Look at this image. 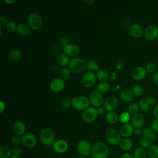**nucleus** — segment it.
<instances>
[{
	"label": "nucleus",
	"instance_id": "nucleus-1",
	"mask_svg": "<svg viewBox=\"0 0 158 158\" xmlns=\"http://www.w3.org/2000/svg\"><path fill=\"white\" fill-rule=\"evenodd\" d=\"M109 152L108 146L103 142L98 141L93 146L91 154L93 158H106Z\"/></svg>",
	"mask_w": 158,
	"mask_h": 158
},
{
	"label": "nucleus",
	"instance_id": "nucleus-2",
	"mask_svg": "<svg viewBox=\"0 0 158 158\" xmlns=\"http://www.w3.org/2000/svg\"><path fill=\"white\" fill-rule=\"evenodd\" d=\"M40 138L44 146H51L55 142L54 132L49 128H44L40 133Z\"/></svg>",
	"mask_w": 158,
	"mask_h": 158
},
{
	"label": "nucleus",
	"instance_id": "nucleus-3",
	"mask_svg": "<svg viewBox=\"0 0 158 158\" xmlns=\"http://www.w3.org/2000/svg\"><path fill=\"white\" fill-rule=\"evenodd\" d=\"M89 99L86 96H80L72 98V106L76 110H84L89 107Z\"/></svg>",
	"mask_w": 158,
	"mask_h": 158
},
{
	"label": "nucleus",
	"instance_id": "nucleus-4",
	"mask_svg": "<svg viewBox=\"0 0 158 158\" xmlns=\"http://www.w3.org/2000/svg\"><path fill=\"white\" fill-rule=\"evenodd\" d=\"M121 136L119 131L114 128L109 129L105 133L106 140L111 145L118 144L121 141Z\"/></svg>",
	"mask_w": 158,
	"mask_h": 158
},
{
	"label": "nucleus",
	"instance_id": "nucleus-5",
	"mask_svg": "<svg viewBox=\"0 0 158 158\" xmlns=\"http://www.w3.org/2000/svg\"><path fill=\"white\" fill-rule=\"evenodd\" d=\"M43 24L41 17L36 12H32L28 17V25L30 27L35 30L40 29Z\"/></svg>",
	"mask_w": 158,
	"mask_h": 158
},
{
	"label": "nucleus",
	"instance_id": "nucleus-6",
	"mask_svg": "<svg viewBox=\"0 0 158 158\" xmlns=\"http://www.w3.org/2000/svg\"><path fill=\"white\" fill-rule=\"evenodd\" d=\"M85 62L81 58L79 57L71 59L69 63L70 70L75 73L82 72L85 70Z\"/></svg>",
	"mask_w": 158,
	"mask_h": 158
},
{
	"label": "nucleus",
	"instance_id": "nucleus-7",
	"mask_svg": "<svg viewBox=\"0 0 158 158\" xmlns=\"http://www.w3.org/2000/svg\"><path fill=\"white\" fill-rule=\"evenodd\" d=\"M156 101L152 97H145L141 99L139 101V108L145 112H148L154 109L156 107Z\"/></svg>",
	"mask_w": 158,
	"mask_h": 158
},
{
	"label": "nucleus",
	"instance_id": "nucleus-8",
	"mask_svg": "<svg viewBox=\"0 0 158 158\" xmlns=\"http://www.w3.org/2000/svg\"><path fill=\"white\" fill-rule=\"evenodd\" d=\"M96 74L93 72L88 71L85 72L81 77V82L82 85L85 88L92 87L96 81Z\"/></svg>",
	"mask_w": 158,
	"mask_h": 158
},
{
	"label": "nucleus",
	"instance_id": "nucleus-9",
	"mask_svg": "<svg viewBox=\"0 0 158 158\" xmlns=\"http://www.w3.org/2000/svg\"><path fill=\"white\" fill-rule=\"evenodd\" d=\"M92 148L91 144L87 140H81L77 144V151L81 156L86 157L91 154Z\"/></svg>",
	"mask_w": 158,
	"mask_h": 158
},
{
	"label": "nucleus",
	"instance_id": "nucleus-10",
	"mask_svg": "<svg viewBox=\"0 0 158 158\" xmlns=\"http://www.w3.org/2000/svg\"><path fill=\"white\" fill-rule=\"evenodd\" d=\"M21 138L22 144L26 148H31L35 147L37 144V138L33 133H25L22 136Z\"/></svg>",
	"mask_w": 158,
	"mask_h": 158
},
{
	"label": "nucleus",
	"instance_id": "nucleus-11",
	"mask_svg": "<svg viewBox=\"0 0 158 158\" xmlns=\"http://www.w3.org/2000/svg\"><path fill=\"white\" fill-rule=\"evenodd\" d=\"M119 102L117 97L110 96L107 97L104 101V108L107 112H112L118 106Z\"/></svg>",
	"mask_w": 158,
	"mask_h": 158
},
{
	"label": "nucleus",
	"instance_id": "nucleus-12",
	"mask_svg": "<svg viewBox=\"0 0 158 158\" xmlns=\"http://www.w3.org/2000/svg\"><path fill=\"white\" fill-rule=\"evenodd\" d=\"M89 99L90 104H91L94 107H100L101 105L103 103V96L101 93H100L97 89L93 90L91 92Z\"/></svg>",
	"mask_w": 158,
	"mask_h": 158
},
{
	"label": "nucleus",
	"instance_id": "nucleus-13",
	"mask_svg": "<svg viewBox=\"0 0 158 158\" xmlns=\"http://www.w3.org/2000/svg\"><path fill=\"white\" fill-rule=\"evenodd\" d=\"M98 114L96 109L93 107H88L83 110L82 113V118L87 123L93 122L97 118Z\"/></svg>",
	"mask_w": 158,
	"mask_h": 158
},
{
	"label": "nucleus",
	"instance_id": "nucleus-14",
	"mask_svg": "<svg viewBox=\"0 0 158 158\" xmlns=\"http://www.w3.org/2000/svg\"><path fill=\"white\" fill-rule=\"evenodd\" d=\"M144 35L149 41H153L158 37V27L155 25H151L144 30Z\"/></svg>",
	"mask_w": 158,
	"mask_h": 158
},
{
	"label": "nucleus",
	"instance_id": "nucleus-15",
	"mask_svg": "<svg viewBox=\"0 0 158 158\" xmlns=\"http://www.w3.org/2000/svg\"><path fill=\"white\" fill-rule=\"evenodd\" d=\"M130 35L136 38L141 37L144 32V30L142 26L138 23L131 24L128 29Z\"/></svg>",
	"mask_w": 158,
	"mask_h": 158
},
{
	"label": "nucleus",
	"instance_id": "nucleus-16",
	"mask_svg": "<svg viewBox=\"0 0 158 158\" xmlns=\"http://www.w3.org/2000/svg\"><path fill=\"white\" fill-rule=\"evenodd\" d=\"M54 151L57 153H64L66 152L69 148L68 143L64 139H58L55 141L52 144Z\"/></svg>",
	"mask_w": 158,
	"mask_h": 158
},
{
	"label": "nucleus",
	"instance_id": "nucleus-17",
	"mask_svg": "<svg viewBox=\"0 0 158 158\" xmlns=\"http://www.w3.org/2000/svg\"><path fill=\"white\" fill-rule=\"evenodd\" d=\"M147 73L146 69L141 66L134 68L131 72V77L135 80H141L145 78Z\"/></svg>",
	"mask_w": 158,
	"mask_h": 158
},
{
	"label": "nucleus",
	"instance_id": "nucleus-18",
	"mask_svg": "<svg viewBox=\"0 0 158 158\" xmlns=\"http://www.w3.org/2000/svg\"><path fill=\"white\" fill-rule=\"evenodd\" d=\"M65 87V83L63 79L56 78L53 79L50 83L51 89L55 93L61 91Z\"/></svg>",
	"mask_w": 158,
	"mask_h": 158
},
{
	"label": "nucleus",
	"instance_id": "nucleus-19",
	"mask_svg": "<svg viewBox=\"0 0 158 158\" xmlns=\"http://www.w3.org/2000/svg\"><path fill=\"white\" fill-rule=\"evenodd\" d=\"M144 123V117L141 113H136L131 117V124L135 128H141Z\"/></svg>",
	"mask_w": 158,
	"mask_h": 158
},
{
	"label": "nucleus",
	"instance_id": "nucleus-20",
	"mask_svg": "<svg viewBox=\"0 0 158 158\" xmlns=\"http://www.w3.org/2000/svg\"><path fill=\"white\" fill-rule=\"evenodd\" d=\"M63 51L64 54L67 55L69 57H75L78 55L80 52V49L79 47L75 44H69L63 47Z\"/></svg>",
	"mask_w": 158,
	"mask_h": 158
},
{
	"label": "nucleus",
	"instance_id": "nucleus-21",
	"mask_svg": "<svg viewBox=\"0 0 158 158\" xmlns=\"http://www.w3.org/2000/svg\"><path fill=\"white\" fill-rule=\"evenodd\" d=\"M133 93L131 89L125 88L123 89L120 93V98L121 101L125 103L130 102L133 98Z\"/></svg>",
	"mask_w": 158,
	"mask_h": 158
},
{
	"label": "nucleus",
	"instance_id": "nucleus-22",
	"mask_svg": "<svg viewBox=\"0 0 158 158\" xmlns=\"http://www.w3.org/2000/svg\"><path fill=\"white\" fill-rule=\"evenodd\" d=\"M134 129L135 128L131 123H124L120 127L119 132L122 136L126 138L130 136L132 134H133Z\"/></svg>",
	"mask_w": 158,
	"mask_h": 158
},
{
	"label": "nucleus",
	"instance_id": "nucleus-23",
	"mask_svg": "<svg viewBox=\"0 0 158 158\" xmlns=\"http://www.w3.org/2000/svg\"><path fill=\"white\" fill-rule=\"evenodd\" d=\"M13 131L17 136H21L25 134L26 125L22 121L18 120L15 122L13 125Z\"/></svg>",
	"mask_w": 158,
	"mask_h": 158
},
{
	"label": "nucleus",
	"instance_id": "nucleus-24",
	"mask_svg": "<svg viewBox=\"0 0 158 158\" xmlns=\"http://www.w3.org/2000/svg\"><path fill=\"white\" fill-rule=\"evenodd\" d=\"M31 28L28 24L22 23L17 25V32L19 35L22 36H27L30 33Z\"/></svg>",
	"mask_w": 158,
	"mask_h": 158
},
{
	"label": "nucleus",
	"instance_id": "nucleus-25",
	"mask_svg": "<svg viewBox=\"0 0 158 158\" xmlns=\"http://www.w3.org/2000/svg\"><path fill=\"white\" fill-rule=\"evenodd\" d=\"M119 148L122 151H128L133 147V142L130 138H124L121 139L120 143L118 144Z\"/></svg>",
	"mask_w": 158,
	"mask_h": 158
},
{
	"label": "nucleus",
	"instance_id": "nucleus-26",
	"mask_svg": "<svg viewBox=\"0 0 158 158\" xmlns=\"http://www.w3.org/2000/svg\"><path fill=\"white\" fill-rule=\"evenodd\" d=\"M8 58L10 61L17 62L21 58V52L18 49H12L8 54Z\"/></svg>",
	"mask_w": 158,
	"mask_h": 158
},
{
	"label": "nucleus",
	"instance_id": "nucleus-27",
	"mask_svg": "<svg viewBox=\"0 0 158 158\" xmlns=\"http://www.w3.org/2000/svg\"><path fill=\"white\" fill-rule=\"evenodd\" d=\"M148 156V152L146 149L139 146L136 148L133 152L134 158H146Z\"/></svg>",
	"mask_w": 158,
	"mask_h": 158
},
{
	"label": "nucleus",
	"instance_id": "nucleus-28",
	"mask_svg": "<svg viewBox=\"0 0 158 158\" xmlns=\"http://www.w3.org/2000/svg\"><path fill=\"white\" fill-rule=\"evenodd\" d=\"M57 62L61 66H66L70 63L69 57L65 54H60L57 57Z\"/></svg>",
	"mask_w": 158,
	"mask_h": 158
},
{
	"label": "nucleus",
	"instance_id": "nucleus-29",
	"mask_svg": "<svg viewBox=\"0 0 158 158\" xmlns=\"http://www.w3.org/2000/svg\"><path fill=\"white\" fill-rule=\"evenodd\" d=\"M106 118L107 122L109 123L115 124L119 120V117L114 112H108L106 115Z\"/></svg>",
	"mask_w": 158,
	"mask_h": 158
},
{
	"label": "nucleus",
	"instance_id": "nucleus-30",
	"mask_svg": "<svg viewBox=\"0 0 158 158\" xmlns=\"http://www.w3.org/2000/svg\"><path fill=\"white\" fill-rule=\"evenodd\" d=\"M12 150L7 146L0 147V158H10L12 156Z\"/></svg>",
	"mask_w": 158,
	"mask_h": 158
},
{
	"label": "nucleus",
	"instance_id": "nucleus-31",
	"mask_svg": "<svg viewBox=\"0 0 158 158\" xmlns=\"http://www.w3.org/2000/svg\"><path fill=\"white\" fill-rule=\"evenodd\" d=\"M149 158H158V146L152 145L147 151Z\"/></svg>",
	"mask_w": 158,
	"mask_h": 158
},
{
	"label": "nucleus",
	"instance_id": "nucleus-32",
	"mask_svg": "<svg viewBox=\"0 0 158 158\" xmlns=\"http://www.w3.org/2000/svg\"><path fill=\"white\" fill-rule=\"evenodd\" d=\"M86 65L87 69L91 72L98 71L99 69V66L98 62L94 59L89 60L87 62V63L86 64Z\"/></svg>",
	"mask_w": 158,
	"mask_h": 158
},
{
	"label": "nucleus",
	"instance_id": "nucleus-33",
	"mask_svg": "<svg viewBox=\"0 0 158 158\" xmlns=\"http://www.w3.org/2000/svg\"><path fill=\"white\" fill-rule=\"evenodd\" d=\"M96 74L97 78L99 81H101V82L106 81L109 77L108 73L104 70H99Z\"/></svg>",
	"mask_w": 158,
	"mask_h": 158
},
{
	"label": "nucleus",
	"instance_id": "nucleus-34",
	"mask_svg": "<svg viewBox=\"0 0 158 158\" xmlns=\"http://www.w3.org/2000/svg\"><path fill=\"white\" fill-rule=\"evenodd\" d=\"M110 86L109 83L106 81H102L100 82L97 85V90L99 91L100 93H106L109 90Z\"/></svg>",
	"mask_w": 158,
	"mask_h": 158
},
{
	"label": "nucleus",
	"instance_id": "nucleus-35",
	"mask_svg": "<svg viewBox=\"0 0 158 158\" xmlns=\"http://www.w3.org/2000/svg\"><path fill=\"white\" fill-rule=\"evenodd\" d=\"M139 146L144 149H149L152 146V141L146 137H143L139 140Z\"/></svg>",
	"mask_w": 158,
	"mask_h": 158
},
{
	"label": "nucleus",
	"instance_id": "nucleus-36",
	"mask_svg": "<svg viewBox=\"0 0 158 158\" xmlns=\"http://www.w3.org/2000/svg\"><path fill=\"white\" fill-rule=\"evenodd\" d=\"M145 69H146V71L148 72L149 73L155 74L156 72H157V70L158 69V67L156 63L151 62H149L147 64Z\"/></svg>",
	"mask_w": 158,
	"mask_h": 158
},
{
	"label": "nucleus",
	"instance_id": "nucleus-37",
	"mask_svg": "<svg viewBox=\"0 0 158 158\" xmlns=\"http://www.w3.org/2000/svg\"><path fill=\"white\" fill-rule=\"evenodd\" d=\"M131 90L132 92L133 93L134 95L136 96H141L143 94L144 92V88L141 86V85H135L131 88Z\"/></svg>",
	"mask_w": 158,
	"mask_h": 158
},
{
	"label": "nucleus",
	"instance_id": "nucleus-38",
	"mask_svg": "<svg viewBox=\"0 0 158 158\" xmlns=\"http://www.w3.org/2000/svg\"><path fill=\"white\" fill-rule=\"evenodd\" d=\"M130 118V114L128 111H125L121 113L120 115H119V120L123 124L128 123Z\"/></svg>",
	"mask_w": 158,
	"mask_h": 158
},
{
	"label": "nucleus",
	"instance_id": "nucleus-39",
	"mask_svg": "<svg viewBox=\"0 0 158 158\" xmlns=\"http://www.w3.org/2000/svg\"><path fill=\"white\" fill-rule=\"evenodd\" d=\"M139 109V106L138 104L136 102H132L128 106V112L130 114L134 115L138 112Z\"/></svg>",
	"mask_w": 158,
	"mask_h": 158
},
{
	"label": "nucleus",
	"instance_id": "nucleus-40",
	"mask_svg": "<svg viewBox=\"0 0 158 158\" xmlns=\"http://www.w3.org/2000/svg\"><path fill=\"white\" fill-rule=\"evenodd\" d=\"M60 75L62 78V79L64 80H68L70 78L71 76V72L70 70L68 68H63L60 71Z\"/></svg>",
	"mask_w": 158,
	"mask_h": 158
},
{
	"label": "nucleus",
	"instance_id": "nucleus-41",
	"mask_svg": "<svg viewBox=\"0 0 158 158\" xmlns=\"http://www.w3.org/2000/svg\"><path fill=\"white\" fill-rule=\"evenodd\" d=\"M17 24L13 21L9 22L6 26V30L9 32H10V33H13V32H15V31H17Z\"/></svg>",
	"mask_w": 158,
	"mask_h": 158
},
{
	"label": "nucleus",
	"instance_id": "nucleus-42",
	"mask_svg": "<svg viewBox=\"0 0 158 158\" xmlns=\"http://www.w3.org/2000/svg\"><path fill=\"white\" fill-rule=\"evenodd\" d=\"M71 106H72V99H71L70 98H65L62 102V107L64 109H67L70 108Z\"/></svg>",
	"mask_w": 158,
	"mask_h": 158
},
{
	"label": "nucleus",
	"instance_id": "nucleus-43",
	"mask_svg": "<svg viewBox=\"0 0 158 158\" xmlns=\"http://www.w3.org/2000/svg\"><path fill=\"white\" fill-rule=\"evenodd\" d=\"M11 143L13 145L17 146L22 143V138L19 136H14L11 138Z\"/></svg>",
	"mask_w": 158,
	"mask_h": 158
},
{
	"label": "nucleus",
	"instance_id": "nucleus-44",
	"mask_svg": "<svg viewBox=\"0 0 158 158\" xmlns=\"http://www.w3.org/2000/svg\"><path fill=\"white\" fill-rule=\"evenodd\" d=\"M154 131H152V130L151 129V127H146L145 128H144L142 130V135L143 136V137H146V138H148V136Z\"/></svg>",
	"mask_w": 158,
	"mask_h": 158
},
{
	"label": "nucleus",
	"instance_id": "nucleus-45",
	"mask_svg": "<svg viewBox=\"0 0 158 158\" xmlns=\"http://www.w3.org/2000/svg\"><path fill=\"white\" fill-rule=\"evenodd\" d=\"M69 42H70V38L69 36L66 35L62 36L60 39V43L63 47L69 44Z\"/></svg>",
	"mask_w": 158,
	"mask_h": 158
},
{
	"label": "nucleus",
	"instance_id": "nucleus-46",
	"mask_svg": "<svg viewBox=\"0 0 158 158\" xmlns=\"http://www.w3.org/2000/svg\"><path fill=\"white\" fill-rule=\"evenodd\" d=\"M150 127L154 132H158V118H155L152 120Z\"/></svg>",
	"mask_w": 158,
	"mask_h": 158
},
{
	"label": "nucleus",
	"instance_id": "nucleus-47",
	"mask_svg": "<svg viewBox=\"0 0 158 158\" xmlns=\"http://www.w3.org/2000/svg\"><path fill=\"white\" fill-rule=\"evenodd\" d=\"M21 152H22L21 148L19 146H15L12 149V153L13 156H19L21 154Z\"/></svg>",
	"mask_w": 158,
	"mask_h": 158
},
{
	"label": "nucleus",
	"instance_id": "nucleus-48",
	"mask_svg": "<svg viewBox=\"0 0 158 158\" xmlns=\"http://www.w3.org/2000/svg\"><path fill=\"white\" fill-rule=\"evenodd\" d=\"M7 19L5 16H1L0 17V27L4 26L7 24Z\"/></svg>",
	"mask_w": 158,
	"mask_h": 158
},
{
	"label": "nucleus",
	"instance_id": "nucleus-49",
	"mask_svg": "<svg viewBox=\"0 0 158 158\" xmlns=\"http://www.w3.org/2000/svg\"><path fill=\"white\" fill-rule=\"evenodd\" d=\"M152 81L156 85L158 86V72L153 75Z\"/></svg>",
	"mask_w": 158,
	"mask_h": 158
},
{
	"label": "nucleus",
	"instance_id": "nucleus-50",
	"mask_svg": "<svg viewBox=\"0 0 158 158\" xmlns=\"http://www.w3.org/2000/svg\"><path fill=\"white\" fill-rule=\"evenodd\" d=\"M104 111H105L104 108L102 107H101V106L98 107L96 109V112H97L98 115H102L104 113Z\"/></svg>",
	"mask_w": 158,
	"mask_h": 158
},
{
	"label": "nucleus",
	"instance_id": "nucleus-51",
	"mask_svg": "<svg viewBox=\"0 0 158 158\" xmlns=\"http://www.w3.org/2000/svg\"><path fill=\"white\" fill-rule=\"evenodd\" d=\"M133 134L135 136H139L141 135H142V130L140 128H135L134 131H133Z\"/></svg>",
	"mask_w": 158,
	"mask_h": 158
},
{
	"label": "nucleus",
	"instance_id": "nucleus-52",
	"mask_svg": "<svg viewBox=\"0 0 158 158\" xmlns=\"http://www.w3.org/2000/svg\"><path fill=\"white\" fill-rule=\"evenodd\" d=\"M153 115L156 118H158V104H157L153 109Z\"/></svg>",
	"mask_w": 158,
	"mask_h": 158
},
{
	"label": "nucleus",
	"instance_id": "nucleus-53",
	"mask_svg": "<svg viewBox=\"0 0 158 158\" xmlns=\"http://www.w3.org/2000/svg\"><path fill=\"white\" fill-rule=\"evenodd\" d=\"M121 158H134L133 157V155L131 154L130 153H124L122 154Z\"/></svg>",
	"mask_w": 158,
	"mask_h": 158
},
{
	"label": "nucleus",
	"instance_id": "nucleus-54",
	"mask_svg": "<svg viewBox=\"0 0 158 158\" xmlns=\"http://www.w3.org/2000/svg\"><path fill=\"white\" fill-rule=\"evenodd\" d=\"M117 72H115V71L112 72L111 75H110L111 80L112 81H115V79L117 78Z\"/></svg>",
	"mask_w": 158,
	"mask_h": 158
},
{
	"label": "nucleus",
	"instance_id": "nucleus-55",
	"mask_svg": "<svg viewBox=\"0 0 158 158\" xmlns=\"http://www.w3.org/2000/svg\"><path fill=\"white\" fill-rule=\"evenodd\" d=\"M148 138H149L151 141H153L156 140V135L155 132L152 133L148 136Z\"/></svg>",
	"mask_w": 158,
	"mask_h": 158
},
{
	"label": "nucleus",
	"instance_id": "nucleus-56",
	"mask_svg": "<svg viewBox=\"0 0 158 158\" xmlns=\"http://www.w3.org/2000/svg\"><path fill=\"white\" fill-rule=\"evenodd\" d=\"M123 67V62H117L115 64V68L118 70H120Z\"/></svg>",
	"mask_w": 158,
	"mask_h": 158
},
{
	"label": "nucleus",
	"instance_id": "nucleus-57",
	"mask_svg": "<svg viewBox=\"0 0 158 158\" xmlns=\"http://www.w3.org/2000/svg\"><path fill=\"white\" fill-rule=\"evenodd\" d=\"M0 106H1V108H0V112L2 113L3 112L4 110L5 109V104L2 101L0 102Z\"/></svg>",
	"mask_w": 158,
	"mask_h": 158
},
{
	"label": "nucleus",
	"instance_id": "nucleus-58",
	"mask_svg": "<svg viewBox=\"0 0 158 158\" xmlns=\"http://www.w3.org/2000/svg\"><path fill=\"white\" fill-rule=\"evenodd\" d=\"M4 1L6 3L8 4H13L14 2H15V0H4Z\"/></svg>",
	"mask_w": 158,
	"mask_h": 158
},
{
	"label": "nucleus",
	"instance_id": "nucleus-59",
	"mask_svg": "<svg viewBox=\"0 0 158 158\" xmlns=\"http://www.w3.org/2000/svg\"><path fill=\"white\" fill-rule=\"evenodd\" d=\"M84 2L85 3H87V4H92L93 2H94V0H91V1H88V0H85Z\"/></svg>",
	"mask_w": 158,
	"mask_h": 158
},
{
	"label": "nucleus",
	"instance_id": "nucleus-60",
	"mask_svg": "<svg viewBox=\"0 0 158 158\" xmlns=\"http://www.w3.org/2000/svg\"><path fill=\"white\" fill-rule=\"evenodd\" d=\"M10 158H20L19 156H12Z\"/></svg>",
	"mask_w": 158,
	"mask_h": 158
},
{
	"label": "nucleus",
	"instance_id": "nucleus-61",
	"mask_svg": "<svg viewBox=\"0 0 158 158\" xmlns=\"http://www.w3.org/2000/svg\"><path fill=\"white\" fill-rule=\"evenodd\" d=\"M77 158H86V157H85V156H79V157H78Z\"/></svg>",
	"mask_w": 158,
	"mask_h": 158
}]
</instances>
